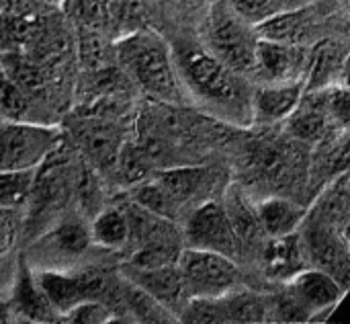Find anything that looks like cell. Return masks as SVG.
<instances>
[{"label":"cell","mask_w":350,"mask_h":324,"mask_svg":"<svg viewBox=\"0 0 350 324\" xmlns=\"http://www.w3.org/2000/svg\"><path fill=\"white\" fill-rule=\"evenodd\" d=\"M285 288L308 312L310 321L330 314L342 302L349 290L336 277L318 267L301 269L289 282H285Z\"/></svg>","instance_id":"cell-10"},{"label":"cell","mask_w":350,"mask_h":324,"mask_svg":"<svg viewBox=\"0 0 350 324\" xmlns=\"http://www.w3.org/2000/svg\"><path fill=\"white\" fill-rule=\"evenodd\" d=\"M224 208L230 216V222L234 226L236 238H238V247L240 253H244L246 249H256L258 242L262 240V230L254 212V205L244 197V193H240L236 187H230L226 191V199H224Z\"/></svg>","instance_id":"cell-22"},{"label":"cell","mask_w":350,"mask_h":324,"mask_svg":"<svg viewBox=\"0 0 350 324\" xmlns=\"http://www.w3.org/2000/svg\"><path fill=\"white\" fill-rule=\"evenodd\" d=\"M117 319H127L133 323H176V316L170 310H166L160 302H156L127 277L121 279Z\"/></svg>","instance_id":"cell-20"},{"label":"cell","mask_w":350,"mask_h":324,"mask_svg":"<svg viewBox=\"0 0 350 324\" xmlns=\"http://www.w3.org/2000/svg\"><path fill=\"white\" fill-rule=\"evenodd\" d=\"M35 279L59 316L66 314L76 304L84 302V292H82V284L78 279V273L39 271V273H35Z\"/></svg>","instance_id":"cell-23"},{"label":"cell","mask_w":350,"mask_h":324,"mask_svg":"<svg viewBox=\"0 0 350 324\" xmlns=\"http://www.w3.org/2000/svg\"><path fill=\"white\" fill-rule=\"evenodd\" d=\"M90 240L103 249L119 251L129 245V220L125 208H103L88 226Z\"/></svg>","instance_id":"cell-24"},{"label":"cell","mask_w":350,"mask_h":324,"mask_svg":"<svg viewBox=\"0 0 350 324\" xmlns=\"http://www.w3.org/2000/svg\"><path fill=\"white\" fill-rule=\"evenodd\" d=\"M0 119L25 123H51L43 105L33 101L2 68H0Z\"/></svg>","instance_id":"cell-21"},{"label":"cell","mask_w":350,"mask_h":324,"mask_svg":"<svg viewBox=\"0 0 350 324\" xmlns=\"http://www.w3.org/2000/svg\"><path fill=\"white\" fill-rule=\"evenodd\" d=\"M347 47L340 41H320L310 49L306 74V90H316L332 84H347Z\"/></svg>","instance_id":"cell-17"},{"label":"cell","mask_w":350,"mask_h":324,"mask_svg":"<svg viewBox=\"0 0 350 324\" xmlns=\"http://www.w3.org/2000/svg\"><path fill=\"white\" fill-rule=\"evenodd\" d=\"M306 90V80H289V82H271L252 86L250 99V123L256 125H277L285 121L297 103L301 101Z\"/></svg>","instance_id":"cell-13"},{"label":"cell","mask_w":350,"mask_h":324,"mask_svg":"<svg viewBox=\"0 0 350 324\" xmlns=\"http://www.w3.org/2000/svg\"><path fill=\"white\" fill-rule=\"evenodd\" d=\"M254 212L265 238H279L299 230L308 208L285 195H269L254 203Z\"/></svg>","instance_id":"cell-18"},{"label":"cell","mask_w":350,"mask_h":324,"mask_svg":"<svg viewBox=\"0 0 350 324\" xmlns=\"http://www.w3.org/2000/svg\"><path fill=\"white\" fill-rule=\"evenodd\" d=\"M14 312H12V308H10V304L8 302H2L0 300V324H6V323H14Z\"/></svg>","instance_id":"cell-33"},{"label":"cell","mask_w":350,"mask_h":324,"mask_svg":"<svg viewBox=\"0 0 350 324\" xmlns=\"http://www.w3.org/2000/svg\"><path fill=\"white\" fill-rule=\"evenodd\" d=\"M43 245L55 257H80L92 245L90 230L80 220H68L53 228L51 234L43 238Z\"/></svg>","instance_id":"cell-26"},{"label":"cell","mask_w":350,"mask_h":324,"mask_svg":"<svg viewBox=\"0 0 350 324\" xmlns=\"http://www.w3.org/2000/svg\"><path fill=\"white\" fill-rule=\"evenodd\" d=\"M76 142L88 164L100 173H113L125 142L123 129L105 117H86L76 129Z\"/></svg>","instance_id":"cell-11"},{"label":"cell","mask_w":350,"mask_h":324,"mask_svg":"<svg viewBox=\"0 0 350 324\" xmlns=\"http://www.w3.org/2000/svg\"><path fill=\"white\" fill-rule=\"evenodd\" d=\"M10 308L16 319L29 321V323H55L59 321V314L53 310L45 294L41 292L35 273L29 269L27 261L21 259L16 277H14V288H12V298H10Z\"/></svg>","instance_id":"cell-16"},{"label":"cell","mask_w":350,"mask_h":324,"mask_svg":"<svg viewBox=\"0 0 350 324\" xmlns=\"http://www.w3.org/2000/svg\"><path fill=\"white\" fill-rule=\"evenodd\" d=\"M185 240L187 247L221 253L232 259L240 255L238 238L230 216L224 203L217 199H207L187 214Z\"/></svg>","instance_id":"cell-8"},{"label":"cell","mask_w":350,"mask_h":324,"mask_svg":"<svg viewBox=\"0 0 350 324\" xmlns=\"http://www.w3.org/2000/svg\"><path fill=\"white\" fill-rule=\"evenodd\" d=\"M62 144L53 123H25L0 119V171L39 169Z\"/></svg>","instance_id":"cell-5"},{"label":"cell","mask_w":350,"mask_h":324,"mask_svg":"<svg viewBox=\"0 0 350 324\" xmlns=\"http://www.w3.org/2000/svg\"><path fill=\"white\" fill-rule=\"evenodd\" d=\"M244 171L250 181L271 187V195H281L283 189L293 187L301 173L308 171V158L301 142L289 134L285 138H260L246 148Z\"/></svg>","instance_id":"cell-4"},{"label":"cell","mask_w":350,"mask_h":324,"mask_svg":"<svg viewBox=\"0 0 350 324\" xmlns=\"http://www.w3.org/2000/svg\"><path fill=\"white\" fill-rule=\"evenodd\" d=\"M16 242V216L14 210L0 208V255L8 253Z\"/></svg>","instance_id":"cell-31"},{"label":"cell","mask_w":350,"mask_h":324,"mask_svg":"<svg viewBox=\"0 0 350 324\" xmlns=\"http://www.w3.org/2000/svg\"><path fill=\"white\" fill-rule=\"evenodd\" d=\"M308 216L349 232V171L336 175L332 181H328L326 187H322V191H320V195L316 199V205L312 210H308Z\"/></svg>","instance_id":"cell-19"},{"label":"cell","mask_w":350,"mask_h":324,"mask_svg":"<svg viewBox=\"0 0 350 324\" xmlns=\"http://www.w3.org/2000/svg\"><path fill=\"white\" fill-rule=\"evenodd\" d=\"M260 263L269 279L283 284L289 282L301 269L310 267L299 230L279 238H267L265 247L260 249Z\"/></svg>","instance_id":"cell-15"},{"label":"cell","mask_w":350,"mask_h":324,"mask_svg":"<svg viewBox=\"0 0 350 324\" xmlns=\"http://www.w3.org/2000/svg\"><path fill=\"white\" fill-rule=\"evenodd\" d=\"M121 72L160 105H180L185 95L176 74L172 47L148 27L127 31L113 47Z\"/></svg>","instance_id":"cell-2"},{"label":"cell","mask_w":350,"mask_h":324,"mask_svg":"<svg viewBox=\"0 0 350 324\" xmlns=\"http://www.w3.org/2000/svg\"><path fill=\"white\" fill-rule=\"evenodd\" d=\"M318 6L320 4L283 8L281 12L256 25V33L258 37H265V39L308 45L310 41H316L314 37L318 35V29L322 25V14L318 12Z\"/></svg>","instance_id":"cell-14"},{"label":"cell","mask_w":350,"mask_h":324,"mask_svg":"<svg viewBox=\"0 0 350 324\" xmlns=\"http://www.w3.org/2000/svg\"><path fill=\"white\" fill-rule=\"evenodd\" d=\"M121 275L127 277L137 288H142L146 294H150L166 310H170L176 316V321H178V314L183 312L185 304L191 298L176 263L154 267V269H135V267L125 265L121 269Z\"/></svg>","instance_id":"cell-12"},{"label":"cell","mask_w":350,"mask_h":324,"mask_svg":"<svg viewBox=\"0 0 350 324\" xmlns=\"http://www.w3.org/2000/svg\"><path fill=\"white\" fill-rule=\"evenodd\" d=\"M180 86L215 119L236 125L250 123L252 82L217 60L209 49L183 43L172 49Z\"/></svg>","instance_id":"cell-1"},{"label":"cell","mask_w":350,"mask_h":324,"mask_svg":"<svg viewBox=\"0 0 350 324\" xmlns=\"http://www.w3.org/2000/svg\"><path fill=\"white\" fill-rule=\"evenodd\" d=\"M254 27L285 8L287 0H228Z\"/></svg>","instance_id":"cell-29"},{"label":"cell","mask_w":350,"mask_h":324,"mask_svg":"<svg viewBox=\"0 0 350 324\" xmlns=\"http://www.w3.org/2000/svg\"><path fill=\"white\" fill-rule=\"evenodd\" d=\"M53 10L43 0H0V14H43Z\"/></svg>","instance_id":"cell-30"},{"label":"cell","mask_w":350,"mask_h":324,"mask_svg":"<svg viewBox=\"0 0 350 324\" xmlns=\"http://www.w3.org/2000/svg\"><path fill=\"white\" fill-rule=\"evenodd\" d=\"M226 323H267V296L242 286L221 296Z\"/></svg>","instance_id":"cell-25"},{"label":"cell","mask_w":350,"mask_h":324,"mask_svg":"<svg viewBox=\"0 0 350 324\" xmlns=\"http://www.w3.org/2000/svg\"><path fill=\"white\" fill-rule=\"evenodd\" d=\"M308 64H310L308 45H295L287 41L258 37L254 62L248 76H252L256 84L306 80Z\"/></svg>","instance_id":"cell-9"},{"label":"cell","mask_w":350,"mask_h":324,"mask_svg":"<svg viewBox=\"0 0 350 324\" xmlns=\"http://www.w3.org/2000/svg\"><path fill=\"white\" fill-rule=\"evenodd\" d=\"M258 43L256 27L228 0H215L205 18V49L240 74H250Z\"/></svg>","instance_id":"cell-3"},{"label":"cell","mask_w":350,"mask_h":324,"mask_svg":"<svg viewBox=\"0 0 350 324\" xmlns=\"http://www.w3.org/2000/svg\"><path fill=\"white\" fill-rule=\"evenodd\" d=\"M43 2H47V4H49V6H53V8H55V6H59V4H64V0H43Z\"/></svg>","instance_id":"cell-34"},{"label":"cell","mask_w":350,"mask_h":324,"mask_svg":"<svg viewBox=\"0 0 350 324\" xmlns=\"http://www.w3.org/2000/svg\"><path fill=\"white\" fill-rule=\"evenodd\" d=\"M62 323L72 324H103L115 321V312L98 300H84L59 316Z\"/></svg>","instance_id":"cell-28"},{"label":"cell","mask_w":350,"mask_h":324,"mask_svg":"<svg viewBox=\"0 0 350 324\" xmlns=\"http://www.w3.org/2000/svg\"><path fill=\"white\" fill-rule=\"evenodd\" d=\"M176 265L191 298H217L242 286L236 259L221 253L185 247L176 259Z\"/></svg>","instance_id":"cell-6"},{"label":"cell","mask_w":350,"mask_h":324,"mask_svg":"<svg viewBox=\"0 0 350 324\" xmlns=\"http://www.w3.org/2000/svg\"><path fill=\"white\" fill-rule=\"evenodd\" d=\"M338 2H347V0H287L285 8H293V6H304V4H338Z\"/></svg>","instance_id":"cell-32"},{"label":"cell","mask_w":350,"mask_h":324,"mask_svg":"<svg viewBox=\"0 0 350 324\" xmlns=\"http://www.w3.org/2000/svg\"><path fill=\"white\" fill-rule=\"evenodd\" d=\"M299 236L304 242V251L310 267H318L332 277H336L342 286L349 288L350 277V249L349 232L314 220L306 214Z\"/></svg>","instance_id":"cell-7"},{"label":"cell","mask_w":350,"mask_h":324,"mask_svg":"<svg viewBox=\"0 0 350 324\" xmlns=\"http://www.w3.org/2000/svg\"><path fill=\"white\" fill-rule=\"evenodd\" d=\"M39 169L0 171V208L16 210L29 201Z\"/></svg>","instance_id":"cell-27"}]
</instances>
